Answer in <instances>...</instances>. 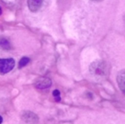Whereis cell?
<instances>
[{
    "instance_id": "9",
    "label": "cell",
    "mask_w": 125,
    "mask_h": 124,
    "mask_svg": "<svg viewBox=\"0 0 125 124\" xmlns=\"http://www.w3.org/2000/svg\"><path fill=\"white\" fill-rule=\"evenodd\" d=\"M53 96L57 101H60V92H59L58 90H54Z\"/></svg>"
},
{
    "instance_id": "2",
    "label": "cell",
    "mask_w": 125,
    "mask_h": 124,
    "mask_svg": "<svg viewBox=\"0 0 125 124\" xmlns=\"http://www.w3.org/2000/svg\"><path fill=\"white\" fill-rule=\"evenodd\" d=\"M15 60L13 58L0 59V74H5L11 71L15 67Z\"/></svg>"
},
{
    "instance_id": "5",
    "label": "cell",
    "mask_w": 125,
    "mask_h": 124,
    "mask_svg": "<svg viewBox=\"0 0 125 124\" xmlns=\"http://www.w3.org/2000/svg\"><path fill=\"white\" fill-rule=\"evenodd\" d=\"M43 0H28V6L32 12H36L40 9Z\"/></svg>"
},
{
    "instance_id": "13",
    "label": "cell",
    "mask_w": 125,
    "mask_h": 124,
    "mask_svg": "<svg viewBox=\"0 0 125 124\" xmlns=\"http://www.w3.org/2000/svg\"><path fill=\"white\" fill-rule=\"evenodd\" d=\"M94 1H99V0H94Z\"/></svg>"
},
{
    "instance_id": "6",
    "label": "cell",
    "mask_w": 125,
    "mask_h": 124,
    "mask_svg": "<svg viewBox=\"0 0 125 124\" xmlns=\"http://www.w3.org/2000/svg\"><path fill=\"white\" fill-rule=\"evenodd\" d=\"M116 81H117V84L120 89L125 94V70H122L121 72L118 73Z\"/></svg>"
},
{
    "instance_id": "8",
    "label": "cell",
    "mask_w": 125,
    "mask_h": 124,
    "mask_svg": "<svg viewBox=\"0 0 125 124\" xmlns=\"http://www.w3.org/2000/svg\"><path fill=\"white\" fill-rule=\"evenodd\" d=\"M29 58L28 57H22V58L20 60V62H19V69H21V68H23V67H25V66L27 65V64L29 62Z\"/></svg>"
},
{
    "instance_id": "12",
    "label": "cell",
    "mask_w": 125,
    "mask_h": 124,
    "mask_svg": "<svg viewBox=\"0 0 125 124\" xmlns=\"http://www.w3.org/2000/svg\"><path fill=\"white\" fill-rule=\"evenodd\" d=\"M2 14V10H1V8H0V15Z\"/></svg>"
},
{
    "instance_id": "3",
    "label": "cell",
    "mask_w": 125,
    "mask_h": 124,
    "mask_svg": "<svg viewBox=\"0 0 125 124\" xmlns=\"http://www.w3.org/2000/svg\"><path fill=\"white\" fill-rule=\"evenodd\" d=\"M21 117H22L24 122L29 124H36L39 122L38 116L32 111H24Z\"/></svg>"
},
{
    "instance_id": "1",
    "label": "cell",
    "mask_w": 125,
    "mask_h": 124,
    "mask_svg": "<svg viewBox=\"0 0 125 124\" xmlns=\"http://www.w3.org/2000/svg\"><path fill=\"white\" fill-rule=\"evenodd\" d=\"M90 73L95 79L104 80L109 75L110 66L105 61L97 60L92 62L89 68Z\"/></svg>"
},
{
    "instance_id": "10",
    "label": "cell",
    "mask_w": 125,
    "mask_h": 124,
    "mask_svg": "<svg viewBox=\"0 0 125 124\" xmlns=\"http://www.w3.org/2000/svg\"><path fill=\"white\" fill-rule=\"evenodd\" d=\"M3 1H4L5 4H9V5H15L18 0H3Z\"/></svg>"
},
{
    "instance_id": "7",
    "label": "cell",
    "mask_w": 125,
    "mask_h": 124,
    "mask_svg": "<svg viewBox=\"0 0 125 124\" xmlns=\"http://www.w3.org/2000/svg\"><path fill=\"white\" fill-rule=\"evenodd\" d=\"M0 45H1L2 48L6 49V50L10 49V44L8 41V40H6V39H4V38L0 39Z\"/></svg>"
},
{
    "instance_id": "4",
    "label": "cell",
    "mask_w": 125,
    "mask_h": 124,
    "mask_svg": "<svg viewBox=\"0 0 125 124\" xmlns=\"http://www.w3.org/2000/svg\"><path fill=\"white\" fill-rule=\"evenodd\" d=\"M35 86L39 89H46L52 85V81L47 77H42L35 81Z\"/></svg>"
},
{
    "instance_id": "11",
    "label": "cell",
    "mask_w": 125,
    "mask_h": 124,
    "mask_svg": "<svg viewBox=\"0 0 125 124\" xmlns=\"http://www.w3.org/2000/svg\"><path fill=\"white\" fill-rule=\"evenodd\" d=\"M2 122H3V118H2V116L0 115V124L2 123Z\"/></svg>"
}]
</instances>
